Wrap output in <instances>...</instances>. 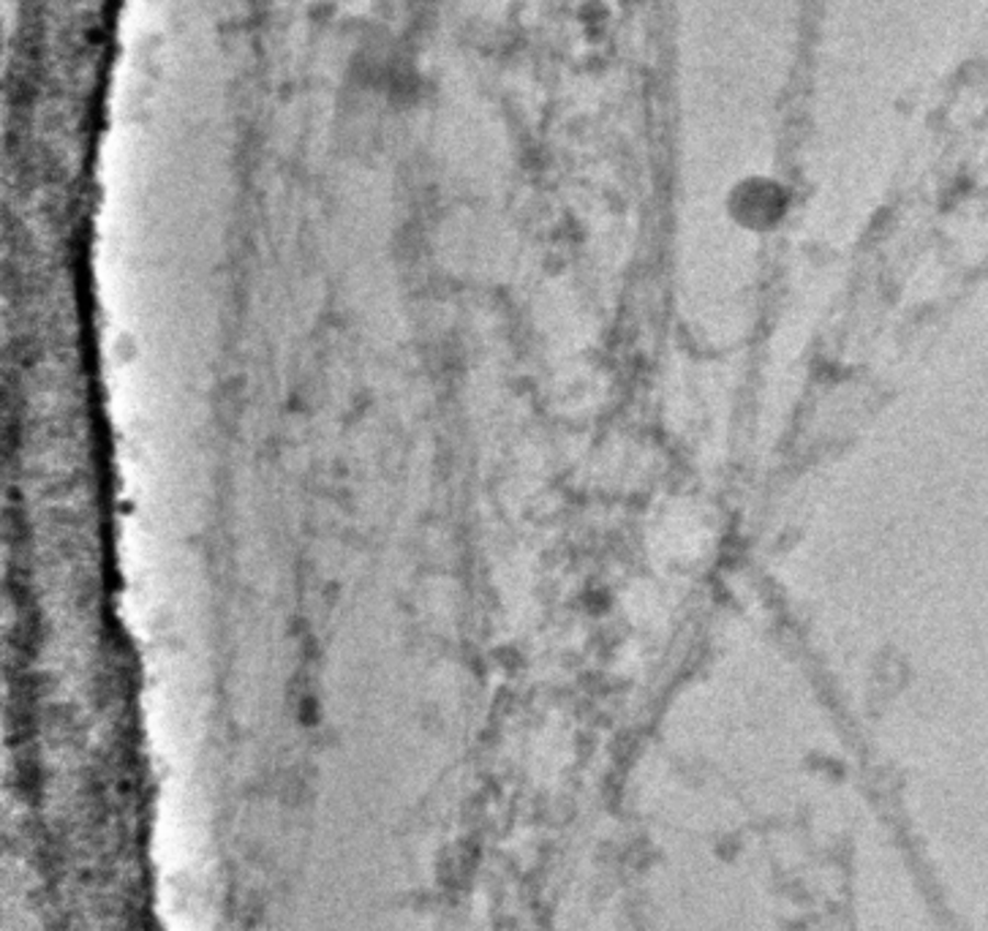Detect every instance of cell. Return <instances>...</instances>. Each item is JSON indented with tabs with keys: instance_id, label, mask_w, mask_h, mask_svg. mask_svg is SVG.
Here are the masks:
<instances>
[{
	"instance_id": "obj_1",
	"label": "cell",
	"mask_w": 988,
	"mask_h": 931,
	"mask_svg": "<svg viewBox=\"0 0 988 931\" xmlns=\"http://www.w3.org/2000/svg\"><path fill=\"white\" fill-rule=\"evenodd\" d=\"M782 191L771 183H758L752 189H743L741 194V218L752 227H768L782 216Z\"/></svg>"
}]
</instances>
